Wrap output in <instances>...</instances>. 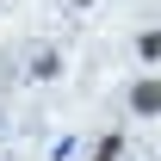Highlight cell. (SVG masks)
Listing matches in <instances>:
<instances>
[{
    "instance_id": "5b68a950",
    "label": "cell",
    "mask_w": 161,
    "mask_h": 161,
    "mask_svg": "<svg viewBox=\"0 0 161 161\" xmlns=\"http://www.w3.org/2000/svg\"><path fill=\"white\" fill-rule=\"evenodd\" d=\"M68 6H93V0H68Z\"/></svg>"
},
{
    "instance_id": "3957f363",
    "label": "cell",
    "mask_w": 161,
    "mask_h": 161,
    "mask_svg": "<svg viewBox=\"0 0 161 161\" xmlns=\"http://www.w3.org/2000/svg\"><path fill=\"white\" fill-rule=\"evenodd\" d=\"M62 75V50H37L31 56V80H56Z\"/></svg>"
},
{
    "instance_id": "7a4b0ae2",
    "label": "cell",
    "mask_w": 161,
    "mask_h": 161,
    "mask_svg": "<svg viewBox=\"0 0 161 161\" xmlns=\"http://www.w3.org/2000/svg\"><path fill=\"white\" fill-rule=\"evenodd\" d=\"M136 62H142V68H155V62H161V31H155V25L136 31Z\"/></svg>"
},
{
    "instance_id": "6da1fadb",
    "label": "cell",
    "mask_w": 161,
    "mask_h": 161,
    "mask_svg": "<svg viewBox=\"0 0 161 161\" xmlns=\"http://www.w3.org/2000/svg\"><path fill=\"white\" fill-rule=\"evenodd\" d=\"M124 105H130V118H155L161 112V75H136L124 87Z\"/></svg>"
},
{
    "instance_id": "277c9868",
    "label": "cell",
    "mask_w": 161,
    "mask_h": 161,
    "mask_svg": "<svg viewBox=\"0 0 161 161\" xmlns=\"http://www.w3.org/2000/svg\"><path fill=\"white\" fill-rule=\"evenodd\" d=\"M87 161H124V136H118V130H112V136H99Z\"/></svg>"
}]
</instances>
